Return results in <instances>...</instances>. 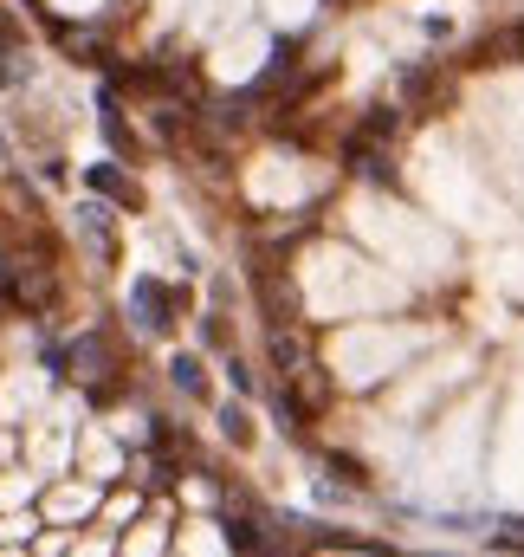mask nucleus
<instances>
[{
    "instance_id": "f03ea898",
    "label": "nucleus",
    "mask_w": 524,
    "mask_h": 557,
    "mask_svg": "<svg viewBox=\"0 0 524 557\" xmlns=\"http://www.w3.org/2000/svg\"><path fill=\"white\" fill-rule=\"evenodd\" d=\"M130 298H136V311H143V331H156V337L175 331V311H182V298H175L162 279H136Z\"/></svg>"
},
{
    "instance_id": "423d86ee",
    "label": "nucleus",
    "mask_w": 524,
    "mask_h": 557,
    "mask_svg": "<svg viewBox=\"0 0 524 557\" xmlns=\"http://www.w3.org/2000/svg\"><path fill=\"white\" fill-rule=\"evenodd\" d=\"M91 188H98L104 201H123V208H136V201H143V188H136L123 169H110V162H98V169H91Z\"/></svg>"
},
{
    "instance_id": "1a4fd4ad",
    "label": "nucleus",
    "mask_w": 524,
    "mask_h": 557,
    "mask_svg": "<svg viewBox=\"0 0 524 557\" xmlns=\"http://www.w3.org/2000/svg\"><path fill=\"white\" fill-rule=\"evenodd\" d=\"M220 434H227L233 447H253V421H246L240 409H220Z\"/></svg>"
},
{
    "instance_id": "20e7f679",
    "label": "nucleus",
    "mask_w": 524,
    "mask_h": 557,
    "mask_svg": "<svg viewBox=\"0 0 524 557\" xmlns=\"http://www.w3.org/2000/svg\"><path fill=\"white\" fill-rule=\"evenodd\" d=\"M98 130H104V143L117 149V156H130V162L143 156V137H136V130L123 124V111H117V85L98 91Z\"/></svg>"
},
{
    "instance_id": "7ed1b4c3",
    "label": "nucleus",
    "mask_w": 524,
    "mask_h": 557,
    "mask_svg": "<svg viewBox=\"0 0 524 557\" xmlns=\"http://www.w3.org/2000/svg\"><path fill=\"white\" fill-rule=\"evenodd\" d=\"M253 292H259V305H266L272 331H279V324H292V318H298V298H292V285L279 279V266H272V260H259V266H253Z\"/></svg>"
},
{
    "instance_id": "6e6552de",
    "label": "nucleus",
    "mask_w": 524,
    "mask_h": 557,
    "mask_svg": "<svg viewBox=\"0 0 524 557\" xmlns=\"http://www.w3.org/2000/svg\"><path fill=\"white\" fill-rule=\"evenodd\" d=\"M227 545L240 551V557H259L266 545H259V525L253 519H227Z\"/></svg>"
},
{
    "instance_id": "0eeeda50",
    "label": "nucleus",
    "mask_w": 524,
    "mask_h": 557,
    "mask_svg": "<svg viewBox=\"0 0 524 557\" xmlns=\"http://www.w3.org/2000/svg\"><path fill=\"white\" fill-rule=\"evenodd\" d=\"M169 376H175V389H182L188 402H208V370H201V357H175Z\"/></svg>"
},
{
    "instance_id": "f8f14e48",
    "label": "nucleus",
    "mask_w": 524,
    "mask_h": 557,
    "mask_svg": "<svg viewBox=\"0 0 524 557\" xmlns=\"http://www.w3.org/2000/svg\"><path fill=\"white\" fill-rule=\"evenodd\" d=\"M0 162H7V143H0Z\"/></svg>"
},
{
    "instance_id": "f257e3e1",
    "label": "nucleus",
    "mask_w": 524,
    "mask_h": 557,
    "mask_svg": "<svg viewBox=\"0 0 524 557\" xmlns=\"http://www.w3.org/2000/svg\"><path fill=\"white\" fill-rule=\"evenodd\" d=\"M65 363H72L65 376H78V383L91 389V402H117V357H110V337H104V331L78 337Z\"/></svg>"
},
{
    "instance_id": "9d476101",
    "label": "nucleus",
    "mask_w": 524,
    "mask_h": 557,
    "mask_svg": "<svg viewBox=\"0 0 524 557\" xmlns=\"http://www.w3.org/2000/svg\"><path fill=\"white\" fill-rule=\"evenodd\" d=\"M330 473H343V480H350V486H369V473L356 467V460H337V454H330Z\"/></svg>"
},
{
    "instance_id": "39448f33",
    "label": "nucleus",
    "mask_w": 524,
    "mask_h": 557,
    "mask_svg": "<svg viewBox=\"0 0 524 557\" xmlns=\"http://www.w3.org/2000/svg\"><path fill=\"white\" fill-rule=\"evenodd\" d=\"M78 227H85V240L104 253V260L117 253V227H110V208H104V201H78Z\"/></svg>"
},
{
    "instance_id": "9b49d317",
    "label": "nucleus",
    "mask_w": 524,
    "mask_h": 557,
    "mask_svg": "<svg viewBox=\"0 0 524 557\" xmlns=\"http://www.w3.org/2000/svg\"><path fill=\"white\" fill-rule=\"evenodd\" d=\"M201 337H208L214 350H227V324H220V318H201Z\"/></svg>"
}]
</instances>
